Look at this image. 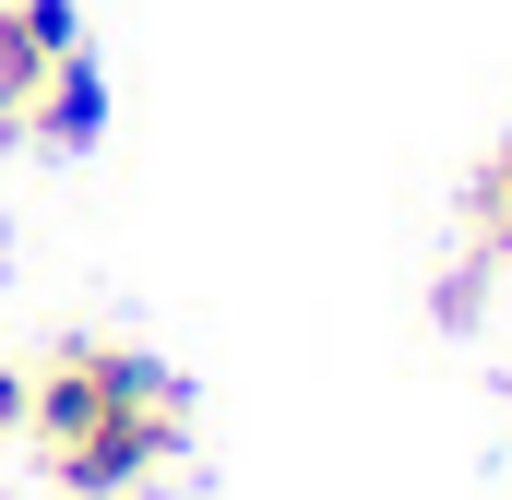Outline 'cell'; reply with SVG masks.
I'll list each match as a JSON object with an SVG mask.
<instances>
[{
    "mask_svg": "<svg viewBox=\"0 0 512 500\" xmlns=\"http://www.w3.org/2000/svg\"><path fill=\"white\" fill-rule=\"evenodd\" d=\"M96 131H108V84H96V48H84V60H72L48 96H36V120L12 131V143H24V155H84Z\"/></svg>",
    "mask_w": 512,
    "mask_h": 500,
    "instance_id": "obj_4",
    "label": "cell"
},
{
    "mask_svg": "<svg viewBox=\"0 0 512 500\" xmlns=\"http://www.w3.org/2000/svg\"><path fill=\"white\" fill-rule=\"evenodd\" d=\"M84 60V12L72 0H0V143L36 120V96Z\"/></svg>",
    "mask_w": 512,
    "mask_h": 500,
    "instance_id": "obj_2",
    "label": "cell"
},
{
    "mask_svg": "<svg viewBox=\"0 0 512 500\" xmlns=\"http://www.w3.org/2000/svg\"><path fill=\"white\" fill-rule=\"evenodd\" d=\"M489 262H512V131L477 155V179H465V274L441 286V310H477L489 298Z\"/></svg>",
    "mask_w": 512,
    "mask_h": 500,
    "instance_id": "obj_3",
    "label": "cell"
},
{
    "mask_svg": "<svg viewBox=\"0 0 512 500\" xmlns=\"http://www.w3.org/2000/svg\"><path fill=\"white\" fill-rule=\"evenodd\" d=\"M0 429H24V381L12 370H0Z\"/></svg>",
    "mask_w": 512,
    "mask_h": 500,
    "instance_id": "obj_5",
    "label": "cell"
},
{
    "mask_svg": "<svg viewBox=\"0 0 512 500\" xmlns=\"http://www.w3.org/2000/svg\"><path fill=\"white\" fill-rule=\"evenodd\" d=\"M24 441L48 465V489L72 500H131L155 489L191 441V393L179 370H155L143 346H108V334H72L48 346L36 381H24Z\"/></svg>",
    "mask_w": 512,
    "mask_h": 500,
    "instance_id": "obj_1",
    "label": "cell"
}]
</instances>
